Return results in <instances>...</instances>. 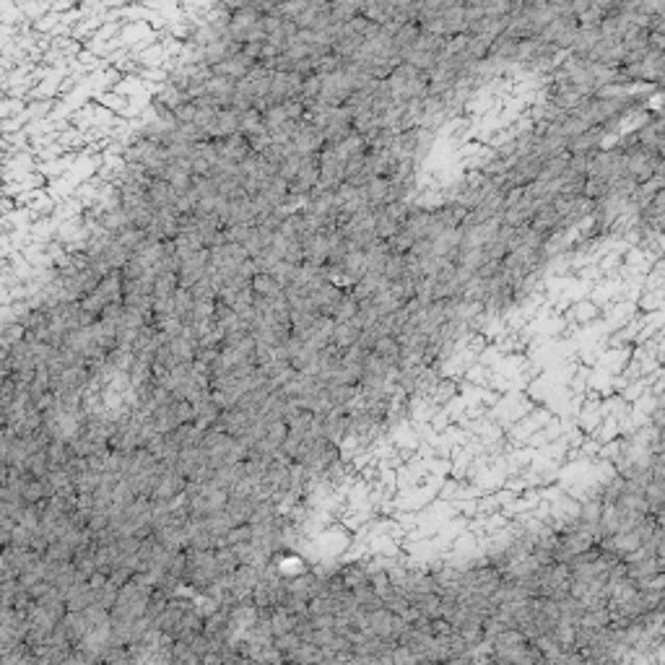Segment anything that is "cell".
<instances>
[{"instance_id":"obj_1","label":"cell","mask_w":665,"mask_h":665,"mask_svg":"<svg viewBox=\"0 0 665 665\" xmlns=\"http://www.w3.org/2000/svg\"><path fill=\"white\" fill-rule=\"evenodd\" d=\"M649 45H652L655 49H660V52H665V29L649 32Z\"/></svg>"}]
</instances>
